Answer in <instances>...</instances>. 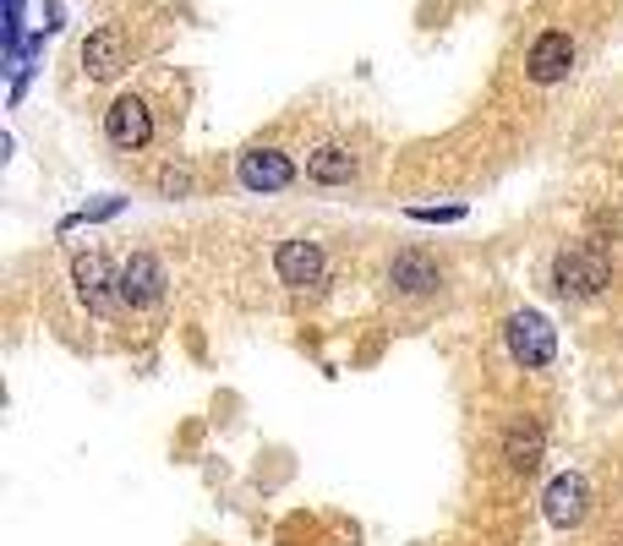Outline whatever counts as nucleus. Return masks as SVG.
Wrapping results in <instances>:
<instances>
[{
  "instance_id": "obj_11",
  "label": "nucleus",
  "mask_w": 623,
  "mask_h": 546,
  "mask_svg": "<svg viewBox=\"0 0 623 546\" xmlns=\"http://www.w3.org/2000/svg\"><path fill=\"white\" fill-rule=\"evenodd\" d=\"M438 284H443V274H438V263H432L427 252H400V257L389 263V290L405 295V301L438 295Z\"/></svg>"
},
{
  "instance_id": "obj_2",
  "label": "nucleus",
  "mask_w": 623,
  "mask_h": 546,
  "mask_svg": "<svg viewBox=\"0 0 623 546\" xmlns=\"http://www.w3.org/2000/svg\"><path fill=\"white\" fill-rule=\"evenodd\" d=\"M159 137H164V132H159V105H154V94H148V88H121V94L110 99V110H105V143H110L121 159H132V154H148Z\"/></svg>"
},
{
  "instance_id": "obj_9",
  "label": "nucleus",
  "mask_w": 623,
  "mask_h": 546,
  "mask_svg": "<svg viewBox=\"0 0 623 546\" xmlns=\"http://www.w3.org/2000/svg\"><path fill=\"white\" fill-rule=\"evenodd\" d=\"M552 350H558V333H552V323L541 312H514L509 317V355L525 372H541L552 361Z\"/></svg>"
},
{
  "instance_id": "obj_7",
  "label": "nucleus",
  "mask_w": 623,
  "mask_h": 546,
  "mask_svg": "<svg viewBox=\"0 0 623 546\" xmlns=\"http://www.w3.org/2000/svg\"><path fill=\"white\" fill-rule=\"evenodd\" d=\"M367 175V154L351 137H318L306 148V181L312 186H356Z\"/></svg>"
},
{
  "instance_id": "obj_8",
  "label": "nucleus",
  "mask_w": 623,
  "mask_h": 546,
  "mask_svg": "<svg viewBox=\"0 0 623 546\" xmlns=\"http://www.w3.org/2000/svg\"><path fill=\"white\" fill-rule=\"evenodd\" d=\"M295 175H301L295 159H290L284 148H273V143H252V148H241V159H235V181H241L246 192H262V197L290 192Z\"/></svg>"
},
{
  "instance_id": "obj_6",
  "label": "nucleus",
  "mask_w": 623,
  "mask_h": 546,
  "mask_svg": "<svg viewBox=\"0 0 623 546\" xmlns=\"http://www.w3.org/2000/svg\"><path fill=\"white\" fill-rule=\"evenodd\" d=\"M132 61H137V39H132L126 23H105V28H94V34L83 39V50H77V66H83L88 83H110V77L132 72Z\"/></svg>"
},
{
  "instance_id": "obj_3",
  "label": "nucleus",
  "mask_w": 623,
  "mask_h": 546,
  "mask_svg": "<svg viewBox=\"0 0 623 546\" xmlns=\"http://www.w3.org/2000/svg\"><path fill=\"white\" fill-rule=\"evenodd\" d=\"M268 268H273V284L290 290V295H318V290L334 279L329 246H323V241H306V235L273 241V246H268Z\"/></svg>"
},
{
  "instance_id": "obj_12",
  "label": "nucleus",
  "mask_w": 623,
  "mask_h": 546,
  "mask_svg": "<svg viewBox=\"0 0 623 546\" xmlns=\"http://www.w3.org/2000/svg\"><path fill=\"white\" fill-rule=\"evenodd\" d=\"M585 508H590L585 475H558V481L547 486V519H552L558 530H574V524L585 519Z\"/></svg>"
},
{
  "instance_id": "obj_15",
  "label": "nucleus",
  "mask_w": 623,
  "mask_h": 546,
  "mask_svg": "<svg viewBox=\"0 0 623 546\" xmlns=\"http://www.w3.org/2000/svg\"><path fill=\"white\" fill-rule=\"evenodd\" d=\"M7 39H12V56H17V39H23V0H7Z\"/></svg>"
},
{
  "instance_id": "obj_1",
  "label": "nucleus",
  "mask_w": 623,
  "mask_h": 546,
  "mask_svg": "<svg viewBox=\"0 0 623 546\" xmlns=\"http://www.w3.org/2000/svg\"><path fill=\"white\" fill-rule=\"evenodd\" d=\"M56 301H66V312L56 317L61 333H77V328H121L132 323L126 301H121V268L110 263V252H72L50 284Z\"/></svg>"
},
{
  "instance_id": "obj_5",
  "label": "nucleus",
  "mask_w": 623,
  "mask_h": 546,
  "mask_svg": "<svg viewBox=\"0 0 623 546\" xmlns=\"http://www.w3.org/2000/svg\"><path fill=\"white\" fill-rule=\"evenodd\" d=\"M607 284H612L607 252H596V246H563V252L552 257V290H558L563 301H590V295H601Z\"/></svg>"
},
{
  "instance_id": "obj_10",
  "label": "nucleus",
  "mask_w": 623,
  "mask_h": 546,
  "mask_svg": "<svg viewBox=\"0 0 623 546\" xmlns=\"http://www.w3.org/2000/svg\"><path fill=\"white\" fill-rule=\"evenodd\" d=\"M569 72H574V34H569V28H547V34L525 50V77L541 83V88H552V83H563Z\"/></svg>"
},
{
  "instance_id": "obj_13",
  "label": "nucleus",
  "mask_w": 623,
  "mask_h": 546,
  "mask_svg": "<svg viewBox=\"0 0 623 546\" xmlns=\"http://www.w3.org/2000/svg\"><path fill=\"white\" fill-rule=\"evenodd\" d=\"M503 459H509V470H536L541 464V426H514L509 432V442H503Z\"/></svg>"
},
{
  "instance_id": "obj_14",
  "label": "nucleus",
  "mask_w": 623,
  "mask_h": 546,
  "mask_svg": "<svg viewBox=\"0 0 623 546\" xmlns=\"http://www.w3.org/2000/svg\"><path fill=\"white\" fill-rule=\"evenodd\" d=\"M154 192H159V197H192V192H197V175H192L175 154H164V165L154 170Z\"/></svg>"
},
{
  "instance_id": "obj_4",
  "label": "nucleus",
  "mask_w": 623,
  "mask_h": 546,
  "mask_svg": "<svg viewBox=\"0 0 623 546\" xmlns=\"http://www.w3.org/2000/svg\"><path fill=\"white\" fill-rule=\"evenodd\" d=\"M121 301H126L132 323H148V317L164 312V301H170V274H164V263H159L154 252H132V257L121 263Z\"/></svg>"
}]
</instances>
